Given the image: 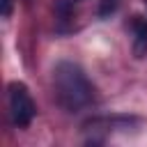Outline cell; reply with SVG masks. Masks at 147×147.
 Instances as JSON below:
<instances>
[{"instance_id": "obj_4", "label": "cell", "mask_w": 147, "mask_h": 147, "mask_svg": "<svg viewBox=\"0 0 147 147\" xmlns=\"http://www.w3.org/2000/svg\"><path fill=\"white\" fill-rule=\"evenodd\" d=\"M11 11V0H2V16H9Z\"/></svg>"}, {"instance_id": "obj_3", "label": "cell", "mask_w": 147, "mask_h": 147, "mask_svg": "<svg viewBox=\"0 0 147 147\" xmlns=\"http://www.w3.org/2000/svg\"><path fill=\"white\" fill-rule=\"evenodd\" d=\"M131 32H133V53L136 57H142L147 53V21L136 14L131 18Z\"/></svg>"}, {"instance_id": "obj_1", "label": "cell", "mask_w": 147, "mask_h": 147, "mask_svg": "<svg viewBox=\"0 0 147 147\" xmlns=\"http://www.w3.org/2000/svg\"><path fill=\"white\" fill-rule=\"evenodd\" d=\"M53 90L57 103L69 110L78 113L94 101V85L85 76V71L76 62H57L53 69Z\"/></svg>"}, {"instance_id": "obj_2", "label": "cell", "mask_w": 147, "mask_h": 147, "mask_svg": "<svg viewBox=\"0 0 147 147\" xmlns=\"http://www.w3.org/2000/svg\"><path fill=\"white\" fill-rule=\"evenodd\" d=\"M9 115H11V122L18 126V129H25L30 126V122L34 119L37 115V106L28 92V87L23 83H11L9 85Z\"/></svg>"}]
</instances>
